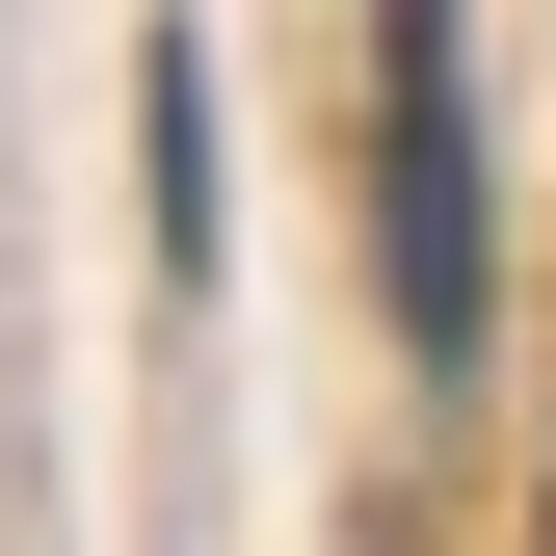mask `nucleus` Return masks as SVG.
<instances>
[{"instance_id": "nucleus-1", "label": "nucleus", "mask_w": 556, "mask_h": 556, "mask_svg": "<svg viewBox=\"0 0 556 556\" xmlns=\"http://www.w3.org/2000/svg\"><path fill=\"white\" fill-rule=\"evenodd\" d=\"M371 265H397V344L477 371V292H504V213H477V0H371Z\"/></svg>"}, {"instance_id": "nucleus-2", "label": "nucleus", "mask_w": 556, "mask_h": 556, "mask_svg": "<svg viewBox=\"0 0 556 556\" xmlns=\"http://www.w3.org/2000/svg\"><path fill=\"white\" fill-rule=\"evenodd\" d=\"M132 213L160 265H213V53H132Z\"/></svg>"}]
</instances>
